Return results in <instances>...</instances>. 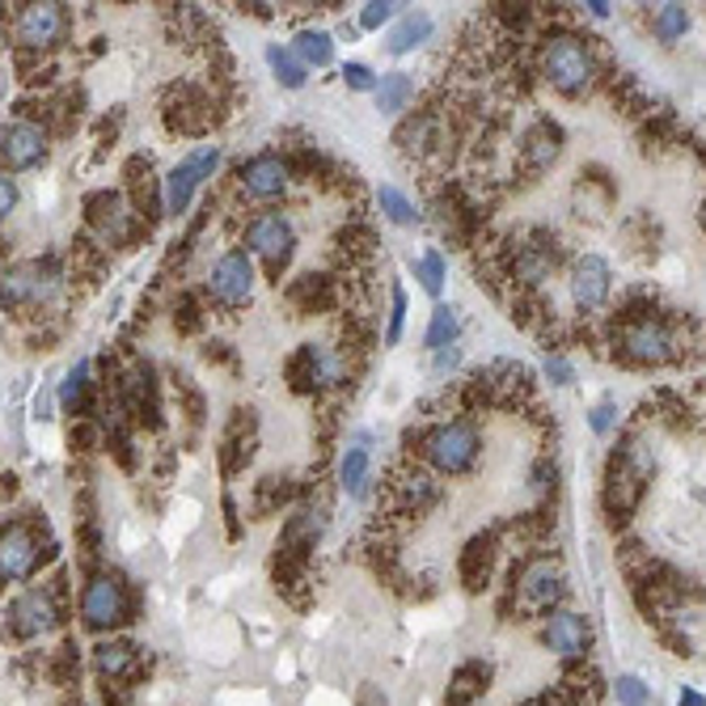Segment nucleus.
<instances>
[{
    "instance_id": "f257e3e1",
    "label": "nucleus",
    "mask_w": 706,
    "mask_h": 706,
    "mask_svg": "<svg viewBox=\"0 0 706 706\" xmlns=\"http://www.w3.org/2000/svg\"><path fill=\"white\" fill-rule=\"evenodd\" d=\"M614 355L630 368H660L681 355V334L669 318H660L652 309L622 313V322L614 327Z\"/></svg>"
},
{
    "instance_id": "f03ea898",
    "label": "nucleus",
    "mask_w": 706,
    "mask_h": 706,
    "mask_svg": "<svg viewBox=\"0 0 706 706\" xmlns=\"http://www.w3.org/2000/svg\"><path fill=\"white\" fill-rule=\"evenodd\" d=\"M542 73L563 98H580L597 81V55L575 34H554V38H545Z\"/></svg>"
},
{
    "instance_id": "7ed1b4c3",
    "label": "nucleus",
    "mask_w": 706,
    "mask_h": 706,
    "mask_svg": "<svg viewBox=\"0 0 706 706\" xmlns=\"http://www.w3.org/2000/svg\"><path fill=\"white\" fill-rule=\"evenodd\" d=\"M478 453H483V435H478V428H474L470 419H449V423H440V428H432V432L423 435V457H428L440 474H465V470H474Z\"/></svg>"
},
{
    "instance_id": "20e7f679",
    "label": "nucleus",
    "mask_w": 706,
    "mask_h": 706,
    "mask_svg": "<svg viewBox=\"0 0 706 706\" xmlns=\"http://www.w3.org/2000/svg\"><path fill=\"white\" fill-rule=\"evenodd\" d=\"M245 245L267 263L272 279L279 284V275L288 272L293 263V250H297V233H293V220L279 217V212H258V217L245 224Z\"/></svg>"
},
{
    "instance_id": "39448f33",
    "label": "nucleus",
    "mask_w": 706,
    "mask_h": 706,
    "mask_svg": "<svg viewBox=\"0 0 706 706\" xmlns=\"http://www.w3.org/2000/svg\"><path fill=\"white\" fill-rule=\"evenodd\" d=\"M128 614H132L128 584L114 571H98L81 593V622L89 630H110V626L128 622Z\"/></svg>"
},
{
    "instance_id": "423d86ee",
    "label": "nucleus",
    "mask_w": 706,
    "mask_h": 706,
    "mask_svg": "<svg viewBox=\"0 0 706 706\" xmlns=\"http://www.w3.org/2000/svg\"><path fill=\"white\" fill-rule=\"evenodd\" d=\"M217 165H220L217 144H203V148H195L190 157H183V162L174 165V169L165 174V212H169V217H183L190 208V199H195V190L217 174Z\"/></svg>"
},
{
    "instance_id": "0eeeda50",
    "label": "nucleus",
    "mask_w": 706,
    "mask_h": 706,
    "mask_svg": "<svg viewBox=\"0 0 706 706\" xmlns=\"http://www.w3.org/2000/svg\"><path fill=\"white\" fill-rule=\"evenodd\" d=\"M288 377H293V389L309 394V389H327V385H339L348 377V360L327 348V343H305L293 364H288Z\"/></svg>"
},
{
    "instance_id": "6e6552de",
    "label": "nucleus",
    "mask_w": 706,
    "mask_h": 706,
    "mask_svg": "<svg viewBox=\"0 0 706 706\" xmlns=\"http://www.w3.org/2000/svg\"><path fill=\"white\" fill-rule=\"evenodd\" d=\"M563 584H567V580H563L559 559L542 554V559L525 563V571H520V580H517V597L529 614H545V609H554V605L563 600V593H567Z\"/></svg>"
},
{
    "instance_id": "1a4fd4ad",
    "label": "nucleus",
    "mask_w": 706,
    "mask_h": 706,
    "mask_svg": "<svg viewBox=\"0 0 706 706\" xmlns=\"http://www.w3.org/2000/svg\"><path fill=\"white\" fill-rule=\"evenodd\" d=\"M68 34V13L64 4H26L13 22V38L22 52H43V47H55L59 38Z\"/></svg>"
},
{
    "instance_id": "9d476101",
    "label": "nucleus",
    "mask_w": 706,
    "mask_h": 706,
    "mask_svg": "<svg viewBox=\"0 0 706 706\" xmlns=\"http://www.w3.org/2000/svg\"><path fill=\"white\" fill-rule=\"evenodd\" d=\"M38 559H43L38 533H34L30 525H22V520L4 525V538H0V575H4V584L30 580L34 567H38Z\"/></svg>"
},
{
    "instance_id": "9b49d317",
    "label": "nucleus",
    "mask_w": 706,
    "mask_h": 706,
    "mask_svg": "<svg viewBox=\"0 0 706 706\" xmlns=\"http://www.w3.org/2000/svg\"><path fill=\"white\" fill-rule=\"evenodd\" d=\"M59 288V267L52 258L47 263H22V267H9L4 272V309H18V305H38Z\"/></svg>"
},
{
    "instance_id": "f8f14e48",
    "label": "nucleus",
    "mask_w": 706,
    "mask_h": 706,
    "mask_svg": "<svg viewBox=\"0 0 706 706\" xmlns=\"http://www.w3.org/2000/svg\"><path fill=\"white\" fill-rule=\"evenodd\" d=\"M0 157H4V174H26L34 165H43L47 162V132L30 119L9 123L0 136Z\"/></svg>"
},
{
    "instance_id": "ddd939ff",
    "label": "nucleus",
    "mask_w": 706,
    "mask_h": 706,
    "mask_svg": "<svg viewBox=\"0 0 706 706\" xmlns=\"http://www.w3.org/2000/svg\"><path fill=\"white\" fill-rule=\"evenodd\" d=\"M609 293H614V267L600 254H584L571 267V300H575V309L580 313H597V309H605Z\"/></svg>"
},
{
    "instance_id": "4468645a",
    "label": "nucleus",
    "mask_w": 706,
    "mask_h": 706,
    "mask_svg": "<svg viewBox=\"0 0 706 706\" xmlns=\"http://www.w3.org/2000/svg\"><path fill=\"white\" fill-rule=\"evenodd\" d=\"M4 618H9V635H13V639H38V635L55 630L59 609H55L52 593L30 588V593L9 600V614H4Z\"/></svg>"
},
{
    "instance_id": "2eb2a0df",
    "label": "nucleus",
    "mask_w": 706,
    "mask_h": 706,
    "mask_svg": "<svg viewBox=\"0 0 706 706\" xmlns=\"http://www.w3.org/2000/svg\"><path fill=\"white\" fill-rule=\"evenodd\" d=\"M208 288H212V297L220 305H229V309H238L250 300L254 293V267H250V254L245 250H229V254H220L212 275H208Z\"/></svg>"
},
{
    "instance_id": "dca6fc26",
    "label": "nucleus",
    "mask_w": 706,
    "mask_h": 706,
    "mask_svg": "<svg viewBox=\"0 0 706 706\" xmlns=\"http://www.w3.org/2000/svg\"><path fill=\"white\" fill-rule=\"evenodd\" d=\"M542 639H545V648H550V652H559L563 660H575V655L588 652V643H593V626H588L584 614L559 609V614H550Z\"/></svg>"
},
{
    "instance_id": "f3484780",
    "label": "nucleus",
    "mask_w": 706,
    "mask_h": 706,
    "mask_svg": "<svg viewBox=\"0 0 706 706\" xmlns=\"http://www.w3.org/2000/svg\"><path fill=\"white\" fill-rule=\"evenodd\" d=\"M242 190L250 199H279L288 190V165L275 153H263L254 162L242 165Z\"/></svg>"
},
{
    "instance_id": "a211bd4d",
    "label": "nucleus",
    "mask_w": 706,
    "mask_h": 706,
    "mask_svg": "<svg viewBox=\"0 0 706 706\" xmlns=\"http://www.w3.org/2000/svg\"><path fill=\"white\" fill-rule=\"evenodd\" d=\"M559 153H563V128L550 123V119H538V123L520 136V157H525V165H529L533 174L550 169V165L559 162Z\"/></svg>"
},
{
    "instance_id": "6ab92c4d",
    "label": "nucleus",
    "mask_w": 706,
    "mask_h": 706,
    "mask_svg": "<svg viewBox=\"0 0 706 706\" xmlns=\"http://www.w3.org/2000/svg\"><path fill=\"white\" fill-rule=\"evenodd\" d=\"M89 224L107 238V242H123V233H128V208H123V199L119 195H110V190H102V195H89Z\"/></svg>"
},
{
    "instance_id": "aec40b11",
    "label": "nucleus",
    "mask_w": 706,
    "mask_h": 706,
    "mask_svg": "<svg viewBox=\"0 0 706 706\" xmlns=\"http://www.w3.org/2000/svg\"><path fill=\"white\" fill-rule=\"evenodd\" d=\"M250 444H254V410H233V423H229V435H224V453H220L224 474H238L250 462V453H254Z\"/></svg>"
},
{
    "instance_id": "412c9836",
    "label": "nucleus",
    "mask_w": 706,
    "mask_h": 706,
    "mask_svg": "<svg viewBox=\"0 0 706 706\" xmlns=\"http://www.w3.org/2000/svg\"><path fill=\"white\" fill-rule=\"evenodd\" d=\"M428 34H432V18L428 13H402L389 34H385V52L389 55H410L419 43H428Z\"/></svg>"
},
{
    "instance_id": "4be33fe9",
    "label": "nucleus",
    "mask_w": 706,
    "mask_h": 706,
    "mask_svg": "<svg viewBox=\"0 0 706 706\" xmlns=\"http://www.w3.org/2000/svg\"><path fill=\"white\" fill-rule=\"evenodd\" d=\"M490 563H495V538H490V533H483V538H474V542L465 545V554H462V580H465V588H470V593L487 588Z\"/></svg>"
},
{
    "instance_id": "5701e85b",
    "label": "nucleus",
    "mask_w": 706,
    "mask_h": 706,
    "mask_svg": "<svg viewBox=\"0 0 706 706\" xmlns=\"http://www.w3.org/2000/svg\"><path fill=\"white\" fill-rule=\"evenodd\" d=\"M490 681V664L483 660H465L462 669L453 673V685H449V706H470L474 698H483Z\"/></svg>"
},
{
    "instance_id": "b1692460",
    "label": "nucleus",
    "mask_w": 706,
    "mask_h": 706,
    "mask_svg": "<svg viewBox=\"0 0 706 706\" xmlns=\"http://www.w3.org/2000/svg\"><path fill=\"white\" fill-rule=\"evenodd\" d=\"M415 102V81L407 73H385L377 85V110L380 114H402Z\"/></svg>"
},
{
    "instance_id": "393cba45",
    "label": "nucleus",
    "mask_w": 706,
    "mask_h": 706,
    "mask_svg": "<svg viewBox=\"0 0 706 706\" xmlns=\"http://www.w3.org/2000/svg\"><path fill=\"white\" fill-rule=\"evenodd\" d=\"M648 26H652L660 43H677L690 30V9L685 4H655L652 13H648Z\"/></svg>"
},
{
    "instance_id": "a878e982",
    "label": "nucleus",
    "mask_w": 706,
    "mask_h": 706,
    "mask_svg": "<svg viewBox=\"0 0 706 706\" xmlns=\"http://www.w3.org/2000/svg\"><path fill=\"white\" fill-rule=\"evenodd\" d=\"M136 643H128V639H110L102 643L98 652H93V664H98V673L102 677H123L132 664H136Z\"/></svg>"
},
{
    "instance_id": "bb28decb",
    "label": "nucleus",
    "mask_w": 706,
    "mask_h": 706,
    "mask_svg": "<svg viewBox=\"0 0 706 706\" xmlns=\"http://www.w3.org/2000/svg\"><path fill=\"white\" fill-rule=\"evenodd\" d=\"M293 52H297L309 68H327L330 59H334V34H330V30H300Z\"/></svg>"
},
{
    "instance_id": "cd10ccee",
    "label": "nucleus",
    "mask_w": 706,
    "mask_h": 706,
    "mask_svg": "<svg viewBox=\"0 0 706 706\" xmlns=\"http://www.w3.org/2000/svg\"><path fill=\"white\" fill-rule=\"evenodd\" d=\"M267 64H272V73L279 77V85H288V89H300L305 77H309V64H305L293 47H279V43L267 47Z\"/></svg>"
},
{
    "instance_id": "c85d7f7f",
    "label": "nucleus",
    "mask_w": 706,
    "mask_h": 706,
    "mask_svg": "<svg viewBox=\"0 0 706 706\" xmlns=\"http://www.w3.org/2000/svg\"><path fill=\"white\" fill-rule=\"evenodd\" d=\"M457 327H462V322H457V309H453V305H435L423 343H428L432 352H444V348H453V343H457Z\"/></svg>"
},
{
    "instance_id": "c756f323",
    "label": "nucleus",
    "mask_w": 706,
    "mask_h": 706,
    "mask_svg": "<svg viewBox=\"0 0 706 706\" xmlns=\"http://www.w3.org/2000/svg\"><path fill=\"white\" fill-rule=\"evenodd\" d=\"M339 478H343V490L360 499L364 490H368V449H360L352 444L348 453H343V465H339Z\"/></svg>"
},
{
    "instance_id": "7c9ffc66",
    "label": "nucleus",
    "mask_w": 706,
    "mask_h": 706,
    "mask_svg": "<svg viewBox=\"0 0 706 706\" xmlns=\"http://www.w3.org/2000/svg\"><path fill=\"white\" fill-rule=\"evenodd\" d=\"M398 490H402V508H407V512H423V508H432L435 495H440L432 478H428V474H419V470H415V474H407Z\"/></svg>"
},
{
    "instance_id": "2f4dec72",
    "label": "nucleus",
    "mask_w": 706,
    "mask_h": 706,
    "mask_svg": "<svg viewBox=\"0 0 706 706\" xmlns=\"http://www.w3.org/2000/svg\"><path fill=\"white\" fill-rule=\"evenodd\" d=\"M85 394H89V360H77L68 368V377L59 385V407L64 410H81L85 407Z\"/></svg>"
},
{
    "instance_id": "473e14b6",
    "label": "nucleus",
    "mask_w": 706,
    "mask_h": 706,
    "mask_svg": "<svg viewBox=\"0 0 706 706\" xmlns=\"http://www.w3.org/2000/svg\"><path fill=\"white\" fill-rule=\"evenodd\" d=\"M377 203H380V212H385V220H389V224H402V229H407V224H415V220H419L415 203H410V199L398 187H380L377 190Z\"/></svg>"
},
{
    "instance_id": "72a5a7b5",
    "label": "nucleus",
    "mask_w": 706,
    "mask_h": 706,
    "mask_svg": "<svg viewBox=\"0 0 706 706\" xmlns=\"http://www.w3.org/2000/svg\"><path fill=\"white\" fill-rule=\"evenodd\" d=\"M410 267H415V279L423 284V293H428L432 300H440V293H444V258H440L435 250H428V254H423V258H415Z\"/></svg>"
},
{
    "instance_id": "f704fd0d",
    "label": "nucleus",
    "mask_w": 706,
    "mask_h": 706,
    "mask_svg": "<svg viewBox=\"0 0 706 706\" xmlns=\"http://www.w3.org/2000/svg\"><path fill=\"white\" fill-rule=\"evenodd\" d=\"M293 305L300 309H313V305H330V284L322 275H300V284H293Z\"/></svg>"
},
{
    "instance_id": "c9c22d12",
    "label": "nucleus",
    "mask_w": 706,
    "mask_h": 706,
    "mask_svg": "<svg viewBox=\"0 0 706 706\" xmlns=\"http://www.w3.org/2000/svg\"><path fill=\"white\" fill-rule=\"evenodd\" d=\"M614 694H618L622 706H652V690L643 685V677H635V673H622V677L614 681Z\"/></svg>"
},
{
    "instance_id": "e433bc0d",
    "label": "nucleus",
    "mask_w": 706,
    "mask_h": 706,
    "mask_svg": "<svg viewBox=\"0 0 706 706\" xmlns=\"http://www.w3.org/2000/svg\"><path fill=\"white\" fill-rule=\"evenodd\" d=\"M394 13H398V4L368 0V4H360V30H380L385 22H394Z\"/></svg>"
},
{
    "instance_id": "4c0bfd02",
    "label": "nucleus",
    "mask_w": 706,
    "mask_h": 706,
    "mask_svg": "<svg viewBox=\"0 0 706 706\" xmlns=\"http://www.w3.org/2000/svg\"><path fill=\"white\" fill-rule=\"evenodd\" d=\"M343 81H348V89H355V93H377L380 77L368 64H343Z\"/></svg>"
},
{
    "instance_id": "58836bf2",
    "label": "nucleus",
    "mask_w": 706,
    "mask_h": 706,
    "mask_svg": "<svg viewBox=\"0 0 706 706\" xmlns=\"http://www.w3.org/2000/svg\"><path fill=\"white\" fill-rule=\"evenodd\" d=\"M284 499H288V483H284V478H263L254 508H258V512H272L275 504H284Z\"/></svg>"
},
{
    "instance_id": "ea45409f",
    "label": "nucleus",
    "mask_w": 706,
    "mask_h": 706,
    "mask_svg": "<svg viewBox=\"0 0 706 706\" xmlns=\"http://www.w3.org/2000/svg\"><path fill=\"white\" fill-rule=\"evenodd\" d=\"M402 322H407V293L394 288V309H389V327H385V343H389V348L402 339Z\"/></svg>"
},
{
    "instance_id": "a19ab883",
    "label": "nucleus",
    "mask_w": 706,
    "mask_h": 706,
    "mask_svg": "<svg viewBox=\"0 0 706 706\" xmlns=\"http://www.w3.org/2000/svg\"><path fill=\"white\" fill-rule=\"evenodd\" d=\"M545 377H550V385H571L575 373H571V364L563 355H545Z\"/></svg>"
},
{
    "instance_id": "79ce46f5",
    "label": "nucleus",
    "mask_w": 706,
    "mask_h": 706,
    "mask_svg": "<svg viewBox=\"0 0 706 706\" xmlns=\"http://www.w3.org/2000/svg\"><path fill=\"white\" fill-rule=\"evenodd\" d=\"M614 415H618V410L609 407V402H600V407L593 410V419H588V423H593V432H597V435L609 432V428H614Z\"/></svg>"
},
{
    "instance_id": "37998d69",
    "label": "nucleus",
    "mask_w": 706,
    "mask_h": 706,
    "mask_svg": "<svg viewBox=\"0 0 706 706\" xmlns=\"http://www.w3.org/2000/svg\"><path fill=\"white\" fill-rule=\"evenodd\" d=\"M13 203H18V183L4 174V187H0V208H4V217L13 212Z\"/></svg>"
},
{
    "instance_id": "c03bdc74",
    "label": "nucleus",
    "mask_w": 706,
    "mask_h": 706,
    "mask_svg": "<svg viewBox=\"0 0 706 706\" xmlns=\"http://www.w3.org/2000/svg\"><path fill=\"white\" fill-rule=\"evenodd\" d=\"M457 360H462V352H457V343H453V348L435 352V368H440V373H444V368H457Z\"/></svg>"
},
{
    "instance_id": "a18cd8bd",
    "label": "nucleus",
    "mask_w": 706,
    "mask_h": 706,
    "mask_svg": "<svg viewBox=\"0 0 706 706\" xmlns=\"http://www.w3.org/2000/svg\"><path fill=\"white\" fill-rule=\"evenodd\" d=\"M584 9H588V18H597V22H605V18H609V9H614V4H605V0H588V4H584Z\"/></svg>"
},
{
    "instance_id": "49530a36",
    "label": "nucleus",
    "mask_w": 706,
    "mask_h": 706,
    "mask_svg": "<svg viewBox=\"0 0 706 706\" xmlns=\"http://www.w3.org/2000/svg\"><path fill=\"white\" fill-rule=\"evenodd\" d=\"M677 706H706V698L698 694V690H681V694H677Z\"/></svg>"
}]
</instances>
